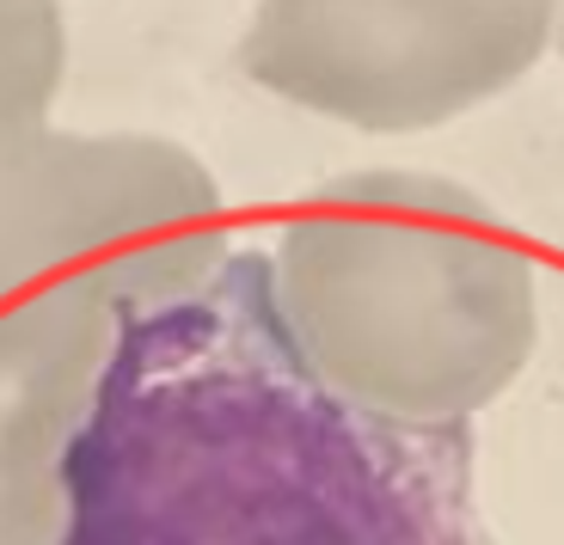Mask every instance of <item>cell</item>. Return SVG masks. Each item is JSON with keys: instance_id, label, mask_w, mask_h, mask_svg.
Here are the masks:
<instances>
[{"instance_id": "5b68a950", "label": "cell", "mask_w": 564, "mask_h": 545, "mask_svg": "<svg viewBox=\"0 0 564 545\" xmlns=\"http://www.w3.org/2000/svg\"><path fill=\"white\" fill-rule=\"evenodd\" d=\"M68 74L62 0H0V160L50 129Z\"/></svg>"}, {"instance_id": "7a4b0ae2", "label": "cell", "mask_w": 564, "mask_h": 545, "mask_svg": "<svg viewBox=\"0 0 564 545\" xmlns=\"http://www.w3.org/2000/svg\"><path fill=\"white\" fill-rule=\"evenodd\" d=\"M221 270V184L178 141L43 129L0 160V307L93 294L129 319L203 301Z\"/></svg>"}, {"instance_id": "277c9868", "label": "cell", "mask_w": 564, "mask_h": 545, "mask_svg": "<svg viewBox=\"0 0 564 545\" xmlns=\"http://www.w3.org/2000/svg\"><path fill=\"white\" fill-rule=\"evenodd\" d=\"M117 331L123 313L93 294L0 307V545H62L68 454Z\"/></svg>"}, {"instance_id": "8992f818", "label": "cell", "mask_w": 564, "mask_h": 545, "mask_svg": "<svg viewBox=\"0 0 564 545\" xmlns=\"http://www.w3.org/2000/svg\"><path fill=\"white\" fill-rule=\"evenodd\" d=\"M558 50H564V0H558Z\"/></svg>"}, {"instance_id": "3957f363", "label": "cell", "mask_w": 564, "mask_h": 545, "mask_svg": "<svg viewBox=\"0 0 564 545\" xmlns=\"http://www.w3.org/2000/svg\"><path fill=\"white\" fill-rule=\"evenodd\" d=\"M558 37V0H258L252 86L313 117L417 135L491 105Z\"/></svg>"}, {"instance_id": "6da1fadb", "label": "cell", "mask_w": 564, "mask_h": 545, "mask_svg": "<svg viewBox=\"0 0 564 545\" xmlns=\"http://www.w3.org/2000/svg\"><path fill=\"white\" fill-rule=\"evenodd\" d=\"M282 350L381 423H460L503 399L540 344L534 258L436 172H350L289 215L264 270Z\"/></svg>"}]
</instances>
